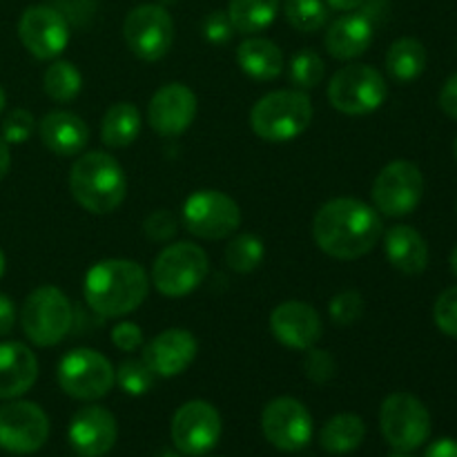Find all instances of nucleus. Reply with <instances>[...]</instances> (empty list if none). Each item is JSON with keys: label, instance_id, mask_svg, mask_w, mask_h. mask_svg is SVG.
Wrapping results in <instances>:
<instances>
[{"label": "nucleus", "instance_id": "f257e3e1", "mask_svg": "<svg viewBox=\"0 0 457 457\" xmlns=\"http://www.w3.org/2000/svg\"><path fill=\"white\" fill-rule=\"evenodd\" d=\"M384 235L382 214L373 205L353 196L330 199L312 219V239L321 253L339 262L369 254Z\"/></svg>", "mask_w": 457, "mask_h": 457}, {"label": "nucleus", "instance_id": "f03ea898", "mask_svg": "<svg viewBox=\"0 0 457 457\" xmlns=\"http://www.w3.org/2000/svg\"><path fill=\"white\" fill-rule=\"evenodd\" d=\"M150 293V277L132 259H103L83 279L87 306L101 317H125L137 311Z\"/></svg>", "mask_w": 457, "mask_h": 457}, {"label": "nucleus", "instance_id": "7ed1b4c3", "mask_svg": "<svg viewBox=\"0 0 457 457\" xmlns=\"http://www.w3.org/2000/svg\"><path fill=\"white\" fill-rule=\"evenodd\" d=\"M70 192L76 204L92 214H110L125 201V170L110 152H85L70 170Z\"/></svg>", "mask_w": 457, "mask_h": 457}, {"label": "nucleus", "instance_id": "20e7f679", "mask_svg": "<svg viewBox=\"0 0 457 457\" xmlns=\"http://www.w3.org/2000/svg\"><path fill=\"white\" fill-rule=\"evenodd\" d=\"M312 101L302 89H275L254 103L250 125L268 143H288L302 137L312 123Z\"/></svg>", "mask_w": 457, "mask_h": 457}, {"label": "nucleus", "instance_id": "39448f33", "mask_svg": "<svg viewBox=\"0 0 457 457\" xmlns=\"http://www.w3.org/2000/svg\"><path fill=\"white\" fill-rule=\"evenodd\" d=\"M71 321H74V311L70 299L56 286H40L31 290L22 303V333L34 346L49 348L61 344L70 335Z\"/></svg>", "mask_w": 457, "mask_h": 457}, {"label": "nucleus", "instance_id": "423d86ee", "mask_svg": "<svg viewBox=\"0 0 457 457\" xmlns=\"http://www.w3.org/2000/svg\"><path fill=\"white\" fill-rule=\"evenodd\" d=\"M208 270L210 259L205 250L190 241H179L156 254L150 281L163 297L181 299L204 284Z\"/></svg>", "mask_w": 457, "mask_h": 457}, {"label": "nucleus", "instance_id": "0eeeda50", "mask_svg": "<svg viewBox=\"0 0 457 457\" xmlns=\"http://www.w3.org/2000/svg\"><path fill=\"white\" fill-rule=\"evenodd\" d=\"M326 94L330 105L342 114L366 116L386 103L388 83L378 67L355 62L335 71Z\"/></svg>", "mask_w": 457, "mask_h": 457}, {"label": "nucleus", "instance_id": "6e6552de", "mask_svg": "<svg viewBox=\"0 0 457 457\" xmlns=\"http://www.w3.org/2000/svg\"><path fill=\"white\" fill-rule=\"evenodd\" d=\"M56 378L70 397L80 402H96L114 388L116 369L103 353L94 348H74L62 355Z\"/></svg>", "mask_w": 457, "mask_h": 457}, {"label": "nucleus", "instance_id": "1a4fd4ad", "mask_svg": "<svg viewBox=\"0 0 457 457\" xmlns=\"http://www.w3.org/2000/svg\"><path fill=\"white\" fill-rule=\"evenodd\" d=\"M183 226L199 239L221 241L235 235L241 226V208L226 192L205 190L192 192L183 204Z\"/></svg>", "mask_w": 457, "mask_h": 457}, {"label": "nucleus", "instance_id": "9d476101", "mask_svg": "<svg viewBox=\"0 0 457 457\" xmlns=\"http://www.w3.org/2000/svg\"><path fill=\"white\" fill-rule=\"evenodd\" d=\"M382 436L395 451L420 449L431 436V413L420 397L411 393H393L379 411Z\"/></svg>", "mask_w": 457, "mask_h": 457}, {"label": "nucleus", "instance_id": "9b49d317", "mask_svg": "<svg viewBox=\"0 0 457 457\" xmlns=\"http://www.w3.org/2000/svg\"><path fill=\"white\" fill-rule=\"evenodd\" d=\"M373 208L384 217L400 219L415 212L424 199V174L411 161L384 165L373 181Z\"/></svg>", "mask_w": 457, "mask_h": 457}, {"label": "nucleus", "instance_id": "f8f14e48", "mask_svg": "<svg viewBox=\"0 0 457 457\" xmlns=\"http://www.w3.org/2000/svg\"><path fill=\"white\" fill-rule=\"evenodd\" d=\"M123 38L129 52L141 61H161L174 45L172 16L163 4H138L125 16Z\"/></svg>", "mask_w": 457, "mask_h": 457}, {"label": "nucleus", "instance_id": "ddd939ff", "mask_svg": "<svg viewBox=\"0 0 457 457\" xmlns=\"http://www.w3.org/2000/svg\"><path fill=\"white\" fill-rule=\"evenodd\" d=\"M262 433L275 449L295 453L312 440L315 424L306 406L295 397H275L262 411Z\"/></svg>", "mask_w": 457, "mask_h": 457}, {"label": "nucleus", "instance_id": "4468645a", "mask_svg": "<svg viewBox=\"0 0 457 457\" xmlns=\"http://www.w3.org/2000/svg\"><path fill=\"white\" fill-rule=\"evenodd\" d=\"M221 431V415L205 400H190L179 406L170 427L174 449L192 457L210 453L217 446Z\"/></svg>", "mask_w": 457, "mask_h": 457}, {"label": "nucleus", "instance_id": "2eb2a0df", "mask_svg": "<svg viewBox=\"0 0 457 457\" xmlns=\"http://www.w3.org/2000/svg\"><path fill=\"white\" fill-rule=\"evenodd\" d=\"M49 437V418L38 404L9 400L0 406V449L9 453H36Z\"/></svg>", "mask_w": 457, "mask_h": 457}, {"label": "nucleus", "instance_id": "dca6fc26", "mask_svg": "<svg viewBox=\"0 0 457 457\" xmlns=\"http://www.w3.org/2000/svg\"><path fill=\"white\" fill-rule=\"evenodd\" d=\"M18 38L38 61H54L70 45V25L65 16L47 4H34L18 21Z\"/></svg>", "mask_w": 457, "mask_h": 457}, {"label": "nucleus", "instance_id": "f3484780", "mask_svg": "<svg viewBox=\"0 0 457 457\" xmlns=\"http://www.w3.org/2000/svg\"><path fill=\"white\" fill-rule=\"evenodd\" d=\"M196 94L183 83H168L156 89L147 105V120L165 138L181 137L196 119Z\"/></svg>", "mask_w": 457, "mask_h": 457}, {"label": "nucleus", "instance_id": "a211bd4d", "mask_svg": "<svg viewBox=\"0 0 457 457\" xmlns=\"http://www.w3.org/2000/svg\"><path fill=\"white\" fill-rule=\"evenodd\" d=\"M119 437V424L105 406H83L76 411L67 428V440L80 457H101L110 453Z\"/></svg>", "mask_w": 457, "mask_h": 457}, {"label": "nucleus", "instance_id": "6ab92c4d", "mask_svg": "<svg viewBox=\"0 0 457 457\" xmlns=\"http://www.w3.org/2000/svg\"><path fill=\"white\" fill-rule=\"evenodd\" d=\"M270 330L279 344L293 351H308L317 346L324 333L321 317L311 303L290 299L270 312Z\"/></svg>", "mask_w": 457, "mask_h": 457}, {"label": "nucleus", "instance_id": "aec40b11", "mask_svg": "<svg viewBox=\"0 0 457 457\" xmlns=\"http://www.w3.org/2000/svg\"><path fill=\"white\" fill-rule=\"evenodd\" d=\"M199 342L186 328H168L156 335L143 348V360L147 361L156 378H177L186 373L196 360Z\"/></svg>", "mask_w": 457, "mask_h": 457}, {"label": "nucleus", "instance_id": "412c9836", "mask_svg": "<svg viewBox=\"0 0 457 457\" xmlns=\"http://www.w3.org/2000/svg\"><path fill=\"white\" fill-rule=\"evenodd\" d=\"M373 36V21L364 12H348L335 18L326 29V52L337 61H355L369 52Z\"/></svg>", "mask_w": 457, "mask_h": 457}, {"label": "nucleus", "instance_id": "4be33fe9", "mask_svg": "<svg viewBox=\"0 0 457 457\" xmlns=\"http://www.w3.org/2000/svg\"><path fill=\"white\" fill-rule=\"evenodd\" d=\"M38 134L43 145L56 156H79L89 141V128L70 110H54L40 119Z\"/></svg>", "mask_w": 457, "mask_h": 457}, {"label": "nucleus", "instance_id": "5701e85b", "mask_svg": "<svg viewBox=\"0 0 457 457\" xmlns=\"http://www.w3.org/2000/svg\"><path fill=\"white\" fill-rule=\"evenodd\" d=\"M38 379V360L22 342H0V400H18Z\"/></svg>", "mask_w": 457, "mask_h": 457}, {"label": "nucleus", "instance_id": "b1692460", "mask_svg": "<svg viewBox=\"0 0 457 457\" xmlns=\"http://www.w3.org/2000/svg\"><path fill=\"white\" fill-rule=\"evenodd\" d=\"M384 237V253L388 263L404 275H422L428 266V245L427 239L415 230L413 226L388 228Z\"/></svg>", "mask_w": 457, "mask_h": 457}, {"label": "nucleus", "instance_id": "393cba45", "mask_svg": "<svg viewBox=\"0 0 457 457\" xmlns=\"http://www.w3.org/2000/svg\"><path fill=\"white\" fill-rule=\"evenodd\" d=\"M237 62L241 71L254 80H275L284 71V54L272 40L248 36L237 47Z\"/></svg>", "mask_w": 457, "mask_h": 457}, {"label": "nucleus", "instance_id": "a878e982", "mask_svg": "<svg viewBox=\"0 0 457 457\" xmlns=\"http://www.w3.org/2000/svg\"><path fill=\"white\" fill-rule=\"evenodd\" d=\"M141 125V112H138V107L134 105V103H114L101 120V141L105 143L107 147H112V150L128 147L138 138Z\"/></svg>", "mask_w": 457, "mask_h": 457}, {"label": "nucleus", "instance_id": "bb28decb", "mask_svg": "<svg viewBox=\"0 0 457 457\" xmlns=\"http://www.w3.org/2000/svg\"><path fill=\"white\" fill-rule=\"evenodd\" d=\"M366 437V424L355 413H339L330 418L320 431V445L330 455H346L360 449Z\"/></svg>", "mask_w": 457, "mask_h": 457}, {"label": "nucleus", "instance_id": "cd10ccee", "mask_svg": "<svg viewBox=\"0 0 457 457\" xmlns=\"http://www.w3.org/2000/svg\"><path fill=\"white\" fill-rule=\"evenodd\" d=\"M427 61L428 56L424 43H420L418 38H411V36L397 38L388 47L386 58H384L388 76L397 83H411V80L420 79L427 70Z\"/></svg>", "mask_w": 457, "mask_h": 457}, {"label": "nucleus", "instance_id": "c85d7f7f", "mask_svg": "<svg viewBox=\"0 0 457 457\" xmlns=\"http://www.w3.org/2000/svg\"><path fill=\"white\" fill-rule=\"evenodd\" d=\"M281 0H230L228 16L235 31L244 36H254L268 29L279 13Z\"/></svg>", "mask_w": 457, "mask_h": 457}, {"label": "nucleus", "instance_id": "c756f323", "mask_svg": "<svg viewBox=\"0 0 457 457\" xmlns=\"http://www.w3.org/2000/svg\"><path fill=\"white\" fill-rule=\"evenodd\" d=\"M43 89L52 101L70 103L83 89V74L71 61H54L43 74Z\"/></svg>", "mask_w": 457, "mask_h": 457}, {"label": "nucleus", "instance_id": "7c9ffc66", "mask_svg": "<svg viewBox=\"0 0 457 457\" xmlns=\"http://www.w3.org/2000/svg\"><path fill=\"white\" fill-rule=\"evenodd\" d=\"M263 257H266V245L253 232H241V235L232 237L226 245V259L228 268L235 272H253L262 266Z\"/></svg>", "mask_w": 457, "mask_h": 457}, {"label": "nucleus", "instance_id": "2f4dec72", "mask_svg": "<svg viewBox=\"0 0 457 457\" xmlns=\"http://www.w3.org/2000/svg\"><path fill=\"white\" fill-rule=\"evenodd\" d=\"M284 16L293 29L315 34L328 22V7L324 0H284Z\"/></svg>", "mask_w": 457, "mask_h": 457}, {"label": "nucleus", "instance_id": "473e14b6", "mask_svg": "<svg viewBox=\"0 0 457 457\" xmlns=\"http://www.w3.org/2000/svg\"><path fill=\"white\" fill-rule=\"evenodd\" d=\"M156 373L147 366V361L137 360V357H129V360H123L116 369V384L123 393L132 397H141L145 393H150L154 388Z\"/></svg>", "mask_w": 457, "mask_h": 457}, {"label": "nucleus", "instance_id": "72a5a7b5", "mask_svg": "<svg viewBox=\"0 0 457 457\" xmlns=\"http://www.w3.org/2000/svg\"><path fill=\"white\" fill-rule=\"evenodd\" d=\"M324 61L312 49H302L290 61V83L295 85V89H302V92L315 89L324 80Z\"/></svg>", "mask_w": 457, "mask_h": 457}, {"label": "nucleus", "instance_id": "f704fd0d", "mask_svg": "<svg viewBox=\"0 0 457 457\" xmlns=\"http://www.w3.org/2000/svg\"><path fill=\"white\" fill-rule=\"evenodd\" d=\"M364 311L366 303L360 290H342V293L335 295L328 303L330 320L339 326H351L355 324V321H360Z\"/></svg>", "mask_w": 457, "mask_h": 457}, {"label": "nucleus", "instance_id": "c9c22d12", "mask_svg": "<svg viewBox=\"0 0 457 457\" xmlns=\"http://www.w3.org/2000/svg\"><path fill=\"white\" fill-rule=\"evenodd\" d=\"M36 119L29 110H22V107H16V110L9 112L3 120V141L9 143V145H21V143L29 141V137L34 134Z\"/></svg>", "mask_w": 457, "mask_h": 457}, {"label": "nucleus", "instance_id": "e433bc0d", "mask_svg": "<svg viewBox=\"0 0 457 457\" xmlns=\"http://www.w3.org/2000/svg\"><path fill=\"white\" fill-rule=\"evenodd\" d=\"M303 370H306V378L312 384H328L335 378V373H337V361L330 355V351L312 346L306 351Z\"/></svg>", "mask_w": 457, "mask_h": 457}, {"label": "nucleus", "instance_id": "4c0bfd02", "mask_svg": "<svg viewBox=\"0 0 457 457\" xmlns=\"http://www.w3.org/2000/svg\"><path fill=\"white\" fill-rule=\"evenodd\" d=\"M433 321L449 337L457 339V286L446 288L433 306Z\"/></svg>", "mask_w": 457, "mask_h": 457}, {"label": "nucleus", "instance_id": "58836bf2", "mask_svg": "<svg viewBox=\"0 0 457 457\" xmlns=\"http://www.w3.org/2000/svg\"><path fill=\"white\" fill-rule=\"evenodd\" d=\"M177 217L165 208L154 210V212L147 214V219L143 221V232H145L147 239L154 241V244H168V241L177 235Z\"/></svg>", "mask_w": 457, "mask_h": 457}, {"label": "nucleus", "instance_id": "ea45409f", "mask_svg": "<svg viewBox=\"0 0 457 457\" xmlns=\"http://www.w3.org/2000/svg\"><path fill=\"white\" fill-rule=\"evenodd\" d=\"M201 31H204V38L208 43L217 45H228L232 40V36L237 34L235 25H232L228 12H212L204 18V25H201Z\"/></svg>", "mask_w": 457, "mask_h": 457}, {"label": "nucleus", "instance_id": "a19ab883", "mask_svg": "<svg viewBox=\"0 0 457 457\" xmlns=\"http://www.w3.org/2000/svg\"><path fill=\"white\" fill-rule=\"evenodd\" d=\"M112 344L123 353H134L143 346V328L134 321H119L112 328Z\"/></svg>", "mask_w": 457, "mask_h": 457}, {"label": "nucleus", "instance_id": "79ce46f5", "mask_svg": "<svg viewBox=\"0 0 457 457\" xmlns=\"http://www.w3.org/2000/svg\"><path fill=\"white\" fill-rule=\"evenodd\" d=\"M440 107L449 119L457 120V71L453 76L446 79V83L442 85L440 92Z\"/></svg>", "mask_w": 457, "mask_h": 457}, {"label": "nucleus", "instance_id": "37998d69", "mask_svg": "<svg viewBox=\"0 0 457 457\" xmlns=\"http://www.w3.org/2000/svg\"><path fill=\"white\" fill-rule=\"evenodd\" d=\"M18 320V312H16V303L9 295L0 293V337H7L9 333L13 330Z\"/></svg>", "mask_w": 457, "mask_h": 457}, {"label": "nucleus", "instance_id": "c03bdc74", "mask_svg": "<svg viewBox=\"0 0 457 457\" xmlns=\"http://www.w3.org/2000/svg\"><path fill=\"white\" fill-rule=\"evenodd\" d=\"M424 457H457V440L451 437H442V440L433 442L427 449Z\"/></svg>", "mask_w": 457, "mask_h": 457}, {"label": "nucleus", "instance_id": "a18cd8bd", "mask_svg": "<svg viewBox=\"0 0 457 457\" xmlns=\"http://www.w3.org/2000/svg\"><path fill=\"white\" fill-rule=\"evenodd\" d=\"M9 168H12V152H9V143L0 138V181L7 177Z\"/></svg>", "mask_w": 457, "mask_h": 457}, {"label": "nucleus", "instance_id": "49530a36", "mask_svg": "<svg viewBox=\"0 0 457 457\" xmlns=\"http://www.w3.org/2000/svg\"><path fill=\"white\" fill-rule=\"evenodd\" d=\"M326 3L333 9H337V12H355V9H360L366 0H326Z\"/></svg>", "mask_w": 457, "mask_h": 457}, {"label": "nucleus", "instance_id": "de8ad7c7", "mask_svg": "<svg viewBox=\"0 0 457 457\" xmlns=\"http://www.w3.org/2000/svg\"><path fill=\"white\" fill-rule=\"evenodd\" d=\"M449 266H451V272H453V275L457 277V245H455V250H453V253H451Z\"/></svg>", "mask_w": 457, "mask_h": 457}, {"label": "nucleus", "instance_id": "09e8293b", "mask_svg": "<svg viewBox=\"0 0 457 457\" xmlns=\"http://www.w3.org/2000/svg\"><path fill=\"white\" fill-rule=\"evenodd\" d=\"M4 268H7V259H4L3 248H0V279H3V275H4Z\"/></svg>", "mask_w": 457, "mask_h": 457}, {"label": "nucleus", "instance_id": "8fccbe9b", "mask_svg": "<svg viewBox=\"0 0 457 457\" xmlns=\"http://www.w3.org/2000/svg\"><path fill=\"white\" fill-rule=\"evenodd\" d=\"M4 105H7V94H4V89L0 87V114L4 112Z\"/></svg>", "mask_w": 457, "mask_h": 457}, {"label": "nucleus", "instance_id": "3c124183", "mask_svg": "<svg viewBox=\"0 0 457 457\" xmlns=\"http://www.w3.org/2000/svg\"><path fill=\"white\" fill-rule=\"evenodd\" d=\"M391 457H411V455L404 453V451H395V453H393Z\"/></svg>", "mask_w": 457, "mask_h": 457}, {"label": "nucleus", "instance_id": "603ef678", "mask_svg": "<svg viewBox=\"0 0 457 457\" xmlns=\"http://www.w3.org/2000/svg\"><path fill=\"white\" fill-rule=\"evenodd\" d=\"M174 3H179V0H161V4H174Z\"/></svg>", "mask_w": 457, "mask_h": 457}, {"label": "nucleus", "instance_id": "864d4df0", "mask_svg": "<svg viewBox=\"0 0 457 457\" xmlns=\"http://www.w3.org/2000/svg\"><path fill=\"white\" fill-rule=\"evenodd\" d=\"M453 156H455V161H457V137H455V143H453Z\"/></svg>", "mask_w": 457, "mask_h": 457}, {"label": "nucleus", "instance_id": "5fc2aeb1", "mask_svg": "<svg viewBox=\"0 0 457 457\" xmlns=\"http://www.w3.org/2000/svg\"><path fill=\"white\" fill-rule=\"evenodd\" d=\"M161 457H181V455H174V453H163Z\"/></svg>", "mask_w": 457, "mask_h": 457}]
</instances>
